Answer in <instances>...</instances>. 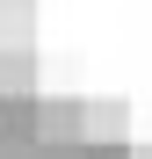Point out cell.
<instances>
[{"label":"cell","mask_w":152,"mask_h":159,"mask_svg":"<svg viewBox=\"0 0 152 159\" xmlns=\"http://www.w3.org/2000/svg\"><path fill=\"white\" fill-rule=\"evenodd\" d=\"M36 130L44 138H87V109L80 101H36Z\"/></svg>","instance_id":"1"},{"label":"cell","mask_w":152,"mask_h":159,"mask_svg":"<svg viewBox=\"0 0 152 159\" xmlns=\"http://www.w3.org/2000/svg\"><path fill=\"white\" fill-rule=\"evenodd\" d=\"M87 138L94 145H123V138H131V116H123L116 101H94V109H87Z\"/></svg>","instance_id":"2"},{"label":"cell","mask_w":152,"mask_h":159,"mask_svg":"<svg viewBox=\"0 0 152 159\" xmlns=\"http://www.w3.org/2000/svg\"><path fill=\"white\" fill-rule=\"evenodd\" d=\"M36 130V101L29 94H0V138H29Z\"/></svg>","instance_id":"3"},{"label":"cell","mask_w":152,"mask_h":159,"mask_svg":"<svg viewBox=\"0 0 152 159\" xmlns=\"http://www.w3.org/2000/svg\"><path fill=\"white\" fill-rule=\"evenodd\" d=\"M29 94V58H22V51H15V58H0V94Z\"/></svg>","instance_id":"4"},{"label":"cell","mask_w":152,"mask_h":159,"mask_svg":"<svg viewBox=\"0 0 152 159\" xmlns=\"http://www.w3.org/2000/svg\"><path fill=\"white\" fill-rule=\"evenodd\" d=\"M87 159H131L123 145H87Z\"/></svg>","instance_id":"5"}]
</instances>
